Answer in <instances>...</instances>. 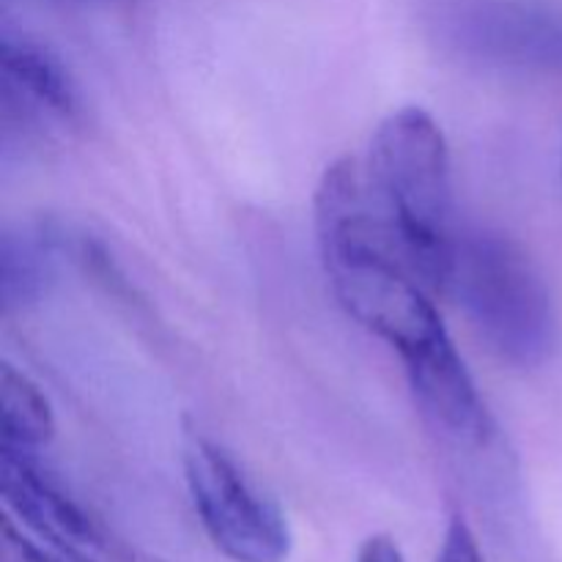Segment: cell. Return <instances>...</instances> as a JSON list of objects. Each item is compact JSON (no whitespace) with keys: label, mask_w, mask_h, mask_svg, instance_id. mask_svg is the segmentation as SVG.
I'll return each instance as SVG.
<instances>
[{"label":"cell","mask_w":562,"mask_h":562,"mask_svg":"<svg viewBox=\"0 0 562 562\" xmlns=\"http://www.w3.org/2000/svg\"><path fill=\"white\" fill-rule=\"evenodd\" d=\"M316 239L340 305L398 351L412 387L464 362L431 291L412 274L373 217L357 159L344 157L324 170L316 190Z\"/></svg>","instance_id":"6da1fadb"},{"label":"cell","mask_w":562,"mask_h":562,"mask_svg":"<svg viewBox=\"0 0 562 562\" xmlns=\"http://www.w3.org/2000/svg\"><path fill=\"white\" fill-rule=\"evenodd\" d=\"M366 176L368 201L384 236L431 294H448L459 234L453 228L450 151L423 108H401L379 124Z\"/></svg>","instance_id":"7a4b0ae2"},{"label":"cell","mask_w":562,"mask_h":562,"mask_svg":"<svg viewBox=\"0 0 562 562\" xmlns=\"http://www.w3.org/2000/svg\"><path fill=\"white\" fill-rule=\"evenodd\" d=\"M448 294L499 360L541 368L560 346L552 291L530 252L505 234H459Z\"/></svg>","instance_id":"3957f363"},{"label":"cell","mask_w":562,"mask_h":562,"mask_svg":"<svg viewBox=\"0 0 562 562\" xmlns=\"http://www.w3.org/2000/svg\"><path fill=\"white\" fill-rule=\"evenodd\" d=\"M192 505L217 552L234 562H285L291 530L283 510L245 475L234 456L203 434L184 445Z\"/></svg>","instance_id":"277c9868"},{"label":"cell","mask_w":562,"mask_h":562,"mask_svg":"<svg viewBox=\"0 0 562 562\" xmlns=\"http://www.w3.org/2000/svg\"><path fill=\"white\" fill-rule=\"evenodd\" d=\"M439 27L459 44L497 60L562 66L558 0H431Z\"/></svg>","instance_id":"5b68a950"},{"label":"cell","mask_w":562,"mask_h":562,"mask_svg":"<svg viewBox=\"0 0 562 562\" xmlns=\"http://www.w3.org/2000/svg\"><path fill=\"white\" fill-rule=\"evenodd\" d=\"M3 97L27 99L60 121H77L82 113L80 93L66 66L49 49L31 38L3 36L0 42Z\"/></svg>","instance_id":"8992f818"},{"label":"cell","mask_w":562,"mask_h":562,"mask_svg":"<svg viewBox=\"0 0 562 562\" xmlns=\"http://www.w3.org/2000/svg\"><path fill=\"white\" fill-rule=\"evenodd\" d=\"M0 420H3L0 450L33 456L55 434V417L47 395L14 366L0 368Z\"/></svg>","instance_id":"52a82bcc"},{"label":"cell","mask_w":562,"mask_h":562,"mask_svg":"<svg viewBox=\"0 0 562 562\" xmlns=\"http://www.w3.org/2000/svg\"><path fill=\"white\" fill-rule=\"evenodd\" d=\"M58 239L49 231L3 234L0 245V302L5 313L36 305L49 283V252Z\"/></svg>","instance_id":"ba28073f"},{"label":"cell","mask_w":562,"mask_h":562,"mask_svg":"<svg viewBox=\"0 0 562 562\" xmlns=\"http://www.w3.org/2000/svg\"><path fill=\"white\" fill-rule=\"evenodd\" d=\"M58 558L64 562H162L157 558H148V554L137 552L130 543H124L121 538H115L108 527L99 525L93 519V525L86 532L75 538V541L64 543L60 549H55Z\"/></svg>","instance_id":"9c48e42d"},{"label":"cell","mask_w":562,"mask_h":562,"mask_svg":"<svg viewBox=\"0 0 562 562\" xmlns=\"http://www.w3.org/2000/svg\"><path fill=\"white\" fill-rule=\"evenodd\" d=\"M437 562H486L481 547H477L475 532L470 530L464 516H453L445 530L442 547H439Z\"/></svg>","instance_id":"30bf717a"},{"label":"cell","mask_w":562,"mask_h":562,"mask_svg":"<svg viewBox=\"0 0 562 562\" xmlns=\"http://www.w3.org/2000/svg\"><path fill=\"white\" fill-rule=\"evenodd\" d=\"M5 560L9 562H64L58 554L36 547L31 538L22 536L11 521H5Z\"/></svg>","instance_id":"8fae6325"},{"label":"cell","mask_w":562,"mask_h":562,"mask_svg":"<svg viewBox=\"0 0 562 562\" xmlns=\"http://www.w3.org/2000/svg\"><path fill=\"white\" fill-rule=\"evenodd\" d=\"M355 562H406L398 543L390 536H371L357 552Z\"/></svg>","instance_id":"7c38bea8"}]
</instances>
